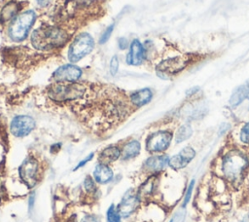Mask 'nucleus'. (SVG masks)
Segmentation results:
<instances>
[{
	"label": "nucleus",
	"mask_w": 249,
	"mask_h": 222,
	"mask_svg": "<svg viewBox=\"0 0 249 222\" xmlns=\"http://www.w3.org/2000/svg\"><path fill=\"white\" fill-rule=\"evenodd\" d=\"M140 202V198L137 192L130 189L127 191L120 202L117 209L122 217H127L136 210Z\"/></svg>",
	"instance_id": "10"
},
{
	"label": "nucleus",
	"mask_w": 249,
	"mask_h": 222,
	"mask_svg": "<svg viewBox=\"0 0 249 222\" xmlns=\"http://www.w3.org/2000/svg\"><path fill=\"white\" fill-rule=\"evenodd\" d=\"M248 167L249 158L239 150H231L222 158V173L230 183H239Z\"/></svg>",
	"instance_id": "2"
},
{
	"label": "nucleus",
	"mask_w": 249,
	"mask_h": 222,
	"mask_svg": "<svg viewBox=\"0 0 249 222\" xmlns=\"http://www.w3.org/2000/svg\"><path fill=\"white\" fill-rule=\"evenodd\" d=\"M82 222H99L98 219L93 216V215H86L83 219H82Z\"/></svg>",
	"instance_id": "30"
},
{
	"label": "nucleus",
	"mask_w": 249,
	"mask_h": 222,
	"mask_svg": "<svg viewBox=\"0 0 249 222\" xmlns=\"http://www.w3.org/2000/svg\"><path fill=\"white\" fill-rule=\"evenodd\" d=\"M170 222H174V219H172V220H171V221H170Z\"/></svg>",
	"instance_id": "35"
},
{
	"label": "nucleus",
	"mask_w": 249,
	"mask_h": 222,
	"mask_svg": "<svg viewBox=\"0 0 249 222\" xmlns=\"http://www.w3.org/2000/svg\"><path fill=\"white\" fill-rule=\"evenodd\" d=\"M84 187L87 191L89 192H93L95 190V181L90 177V176H87L84 180Z\"/></svg>",
	"instance_id": "26"
},
{
	"label": "nucleus",
	"mask_w": 249,
	"mask_h": 222,
	"mask_svg": "<svg viewBox=\"0 0 249 222\" xmlns=\"http://www.w3.org/2000/svg\"><path fill=\"white\" fill-rule=\"evenodd\" d=\"M240 140L244 144L249 145V122L246 123L240 130Z\"/></svg>",
	"instance_id": "24"
},
{
	"label": "nucleus",
	"mask_w": 249,
	"mask_h": 222,
	"mask_svg": "<svg viewBox=\"0 0 249 222\" xmlns=\"http://www.w3.org/2000/svg\"><path fill=\"white\" fill-rule=\"evenodd\" d=\"M152 97H153L152 91L148 88H145L132 92L130 94V101L133 105L137 107H141L147 104L148 102H150Z\"/></svg>",
	"instance_id": "15"
},
{
	"label": "nucleus",
	"mask_w": 249,
	"mask_h": 222,
	"mask_svg": "<svg viewBox=\"0 0 249 222\" xmlns=\"http://www.w3.org/2000/svg\"><path fill=\"white\" fill-rule=\"evenodd\" d=\"M113 30H114V25H113V24L109 25V26L104 30V32L102 33V35H101V37H100V39H99V44H101V45H102V44H105V43L109 40V38L111 37Z\"/></svg>",
	"instance_id": "25"
},
{
	"label": "nucleus",
	"mask_w": 249,
	"mask_h": 222,
	"mask_svg": "<svg viewBox=\"0 0 249 222\" xmlns=\"http://www.w3.org/2000/svg\"><path fill=\"white\" fill-rule=\"evenodd\" d=\"M94 47V41L91 35L87 32L79 34L71 43L68 49V59L72 62H78L88 56Z\"/></svg>",
	"instance_id": "5"
},
{
	"label": "nucleus",
	"mask_w": 249,
	"mask_h": 222,
	"mask_svg": "<svg viewBox=\"0 0 249 222\" xmlns=\"http://www.w3.org/2000/svg\"><path fill=\"white\" fill-rule=\"evenodd\" d=\"M93 177L95 182L100 184L108 183L113 178V170L105 164H99L94 171H93Z\"/></svg>",
	"instance_id": "16"
},
{
	"label": "nucleus",
	"mask_w": 249,
	"mask_h": 222,
	"mask_svg": "<svg viewBox=\"0 0 249 222\" xmlns=\"http://www.w3.org/2000/svg\"><path fill=\"white\" fill-rule=\"evenodd\" d=\"M81 76V68L74 64H64L58 67L53 74V78L56 82H76Z\"/></svg>",
	"instance_id": "11"
},
{
	"label": "nucleus",
	"mask_w": 249,
	"mask_h": 222,
	"mask_svg": "<svg viewBox=\"0 0 249 222\" xmlns=\"http://www.w3.org/2000/svg\"><path fill=\"white\" fill-rule=\"evenodd\" d=\"M107 222H121V215L114 204H112L107 210Z\"/></svg>",
	"instance_id": "23"
},
{
	"label": "nucleus",
	"mask_w": 249,
	"mask_h": 222,
	"mask_svg": "<svg viewBox=\"0 0 249 222\" xmlns=\"http://www.w3.org/2000/svg\"><path fill=\"white\" fill-rule=\"evenodd\" d=\"M193 134V129L190 125H183L181 126L175 135V141L176 143H180L183 142L185 140H187L188 138L191 137V135Z\"/></svg>",
	"instance_id": "22"
},
{
	"label": "nucleus",
	"mask_w": 249,
	"mask_h": 222,
	"mask_svg": "<svg viewBox=\"0 0 249 222\" xmlns=\"http://www.w3.org/2000/svg\"><path fill=\"white\" fill-rule=\"evenodd\" d=\"M19 10V4L18 2L15 1H11L9 3H7L1 13H0V20L1 22H6L10 19H12L14 17H16V15L18 14Z\"/></svg>",
	"instance_id": "19"
},
{
	"label": "nucleus",
	"mask_w": 249,
	"mask_h": 222,
	"mask_svg": "<svg viewBox=\"0 0 249 222\" xmlns=\"http://www.w3.org/2000/svg\"><path fill=\"white\" fill-rule=\"evenodd\" d=\"M240 222H249V213L246 214V215L242 218V220H241Z\"/></svg>",
	"instance_id": "34"
},
{
	"label": "nucleus",
	"mask_w": 249,
	"mask_h": 222,
	"mask_svg": "<svg viewBox=\"0 0 249 222\" xmlns=\"http://www.w3.org/2000/svg\"><path fill=\"white\" fill-rule=\"evenodd\" d=\"M194 186H195V179H193L188 188H187V192H186V195H185V198H184V201H183V206H186V204L189 203L191 197H192V193H193V190H194Z\"/></svg>",
	"instance_id": "27"
},
{
	"label": "nucleus",
	"mask_w": 249,
	"mask_h": 222,
	"mask_svg": "<svg viewBox=\"0 0 249 222\" xmlns=\"http://www.w3.org/2000/svg\"><path fill=\"white\" fill-rule=\"evenodd\" d=\"M35 128V120L27 115L16 116L11 122V132L17 137H23L29 134Z\"/></svg>",
	"instance_id": "8"
},
{
	"label": "nucleus",
	"mask_w": 249,
	"mask_h": 222,
	"mask_svg": "<svg viewBox=\"0 0 249 222\" xmlns=\"http://www.w3.org/2000/svg\"><path fill=\"white\" fill-rule=\"evenodd\" d=\"M249 94V85L248 84H243L239 87H237L233 92L231 93L230 97V104L232 107L238 106Z\"/></svg>",
	"instance_id": "17"
},
{
	"label": "nucleus",
	"mask_w": 249,
	"mask_h": 222,
	"mask_svg": "<svg viewBox=\"0 0 249 222\" xmlns=\"http://www.w3.org/2000/svg\"><path fill=\"white\" fill-rule=\"evenodd\" d=\"M34 194H32L29 198V209H31L33 207V204H34Z\"/></svg>",
	"instance_id": "33"
},
{
	"label": "nucleus",
	"mask_w": 249,
	"mask_h": 222,
	"mask_svg": "<svg viewBox=\"0 0 249 222\" xmlns=\"http://www.w3.org/2000/svg\"><path fill=\"white\" fill-rule=\"evenodd\" d=\"M67 40V32L55 25H42L31 34V44L39 51H50L62 47Z\"/></svg>",
	"instance_id": "1"
},
{
	"label": "nucleus",
	"mask_w": 249,
	"mask_h": 222,
	"mask_svg": "<svg viewBox=\"0 0 249 222\" xmlns=\"http://www.w3.org/2000/svg\"><path fill=\"white\" fill-rule=\"evenodd\" d=\"M145 57V50L139 40L134 39L129 46V52L126 56V62L130 65H139Z\"/></svg>",
	"instance_id": "13"
},
{
	"label": "nucleus",
	"mask_w": 249,
	"mask_h": 222,
	"mask_svg": "<svg viewBox=\"0 0 249 222\" xmlns=\"http://www.w3.org/2000/svg\"><path fill=\"white\" fill-rule=\"evenodd\" d=\"M168 160L169 158L165 155L153 156L146 160V162L143 165V167L146 171L154 174L162 170L168 165Z\"/></svg>",
	"instance_id": "14"
},
{
	"label": "nucleus",
	"mask_w": 249,
	"mask_h": 222,
	"mask_svg": "<svg viewBox=\"0 0 249 222\" xmlns=\"http://www.w3.org/2000/svg\"><path fill=\"white\" fill-rule=\"evenodd\" d=\"M21 180L29 187L32 188L37 183L38 177V164L32 158L25 159L18 168Z\"/></svg>",
	"instance_id": "9"
},
{
	"label": "nucleus",
	"mask_w": 249,
	"mask_h": 222,
	"mask_svg": "<svg viewBox=\"0 0 249 222\" xmlns=\"http://www.w3.org/2000/svg\"><path fill=\"white\" fill-rule=\"evenodd\" d=\"M188 58L175 56L161 61L157 66V73L160 78H168L182 71L188 64Z\"/></svg>",
	"instance_id": "7"
},
{
	"label": "nucleus",
	"mask_w": 249,
	"mask_h": 222,
	"mask_svg": "<svg viewBox=\"0 0 249 222\" xmlns=\"http://www.w3.org/2000/svg\"><path fill=\"white\" fill-rule=\"evenodd\" d=\"M198 89H199V88H198V87H196V88H193V89H191V90H190V91H188V92H187V94H188V95H191V94H194V93H196V92H197V91H198Z\"/></svg>",
	"instance_id": "32"
},
{
	"label": "nucleus",
	"mask_w": 249,
	"mask_h": 222,
	"mask_svg": "<svg viewBox=\"0 0 249 222\" xmlns=\"http://www.w3.org/2000/svg\"><path fill=\"white\" fill-rule=\"evenodd\" d=\"M85 91L84 86L76 82H56L49 88L48 94L51 99L63 102L81 98Z\"/></svg>",
	"instance_id": "3"
},
{
	"label": "nucleus",
	"mask_w": 249,
	"mask_h": 222,
	"mask_svg": "<svg viewBox=\"0 0 249 222\" xmlns=\"http://www.w3.org/2000/svg\"><path fill=\"white\" fill-rule=\"evenodd\" d=\"M141 150V145L137 140H131L126 143L122 151V158L124 160H129L136 157Z\"/></svg>",
	"instance_id": "20"
},
{
	"label": "nucleus",
	"mask_w": 249,
	"mask_h": 222,
	"mask_svg": "<svg viewBox=\"0 0 249 222\" xmlns=\"http://www.w3.org/2000/svg\"><path fill=\"white\" fill-rule=\"evenodd\" d=\"M119 69V59L117 56H113L110 62V73L112 75H115L118 72Z\"/></svg>",
	"instance_id": "28"
},
{
	"label": "nucleus",
	"mask_w": 249,
	"mask_h": 222,
	"mask_svg": "<svg viewBox=\"0 0 249 222\" xmlns=\"http://www.w3.org/2000/svg\"><path fill=\"white\" fill-rule=\"evenodd\" d=\"M92 157H93V154L91 153V154H90V155H89V156H88L86 159H84L83 161H81V162H80V163L77 165V166L74 168V170H76V169L80 168L81 166H85V165H86L88 162H89V161L92 159Z\"/></svg>",
	"instance_id": "29"
},
{
	"label": "nucleus",
	"mask_w": 249,
	"mask_h": 222,
	"mask_svg": "<svg viewBox=\"0 0 249 222\" xmlns=\"http://www.w3.org/2000/svg\"><path fill=\"white\" fill-rule=\"evenodd\" d=\"M156 183H157L156 176H155V174H153V176L148 178L147 181L141 185V187L137 191V194H138L140 200L144 197H148V196L152 195V193L154 192V190L156 188Z\"/></svg>",
	"instance_id": "21"
},
{
	"label": "nucleus",
	"mask_w": 249,
	"mask_h": 222,
	"mask_svg": "<svg viewBox=\"0 0 249 222\" xmlns=\"http://www.w3.org/2000/svg\"><path fill=\"white\" fill-rule=\"evenodd\" d=\"M196 151L191 146L184 147L179 154L172 156L168 160V166L173 169H181L189 165L195 158Z\"/></svg>",
	"instance_id": "12"
},
{
	"label": "nucleus",
	"mask_w": 249,
	"mask_h": 222,
	"mask_svg": "<svg viewBox=\"0 0 249 222\" xmlns=\"http://www.w3.org/2000/svg\"><path fill=\"white\" fill-rule=\"evenodd\" d=\"M121 156V150L117 146H109L99 154L100 164H109L116 161Z\"/></svg>",
	"instance_id": "18"
},
{
	"label": "nucleus",
	"mask_w": 249,
	"mask_h": 222,
	"mask_svg": "<svg viewBox=\"0 0 249 222\" xmlns=\"http://www.w3.org/2000/svg\"><path fill=\"white\" fill-rule=\"evenodd\" d=\"M38 5L41 7H49L53 0H36Z\"/></svg>",
	"instance_id": "31"
},
{
	"label": "nucleus",
	"mask_w": 249,
	"mask_h": 222,
	"mask_svg": "<svg viewBox=\"0 0 249 222\" xmlns=\"http://www.w3.org/2000/svg\"><path fill=\"white\" fill-rule=\"evenodd\" d=\"M36 19V13L33 10H28L20 15L17 16L11 22L8 35L9 37L16 42L23 41L27 35L31 27L33 26Z\"/></svg>",
	"instance_id": "4"
},
{
	"label": "nucleus",
	"mask_w": 249,
	"mask_h": 222,
	"mask_svg": "<svg viewBox=\"0 0 249 222\" xmlns=\"http://www.w3.org/2000/svg\"><path fill=\"white\" fill-rule=\"evenodd\" d=\"M172 140V132L168 130H158L150 134L146 140V149L150 153L165 151Z\"/></svg>",
	"instance_id": "6"
}]
</instances>
